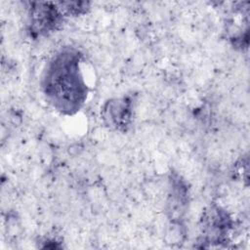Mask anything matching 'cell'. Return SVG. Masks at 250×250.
Segmentation results:
<instances>
[{
  "label": "cell",
  "instance_id": "obj_1",
  "mask_svg": "<svg viewBox=\"0 0 250 250\" xmlns=\"http://www.w3.org/2000/svg\"><path fill=\"white\" fill-rule=\"evenodd\" d=\"M79 61L76 51L63 50L50 62L44 72V94L62 113L76 112L87 98L88 90L80 72Z\"/></svg>",
  "mask_w": 250,
  "mask_h": 250
},
{
  "label": "cell",
  "instance_id": "obj_2",
  "mask_svg": "<svg viewBox=\"0 0 250 250\" xmlns=\"http://www.w3.org/2000/svg\"><path fill=\"white\" fill-rule=\"evenodd\" d=\"M30 5L29 24L34 34H46L56 29L63 14L58 2H35Z\"/></svg>",
  "mask_w": 250,
  "mask_h": 250
},
{
  "label": "cell",
  "instance_id": "obj_3",
  "mask_svg": "<svg viewBox=\"0 0 250 250\" xmlns=\"http://www.w3.org/2000/svg\"><path fill=\"white\" fill-rule=\"evenodd\" d=\"M104 118L109 126L125 130L131 120V102L126 98L108 102L104 108Z\"/></svg>",
  "mask_w": 250,
  "mask_h": 250
}]
</instances>
